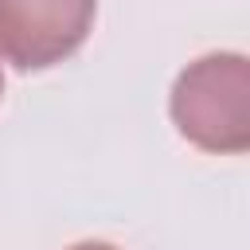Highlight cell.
Masks as SVG:
<instances>
[{
    "label": "cell",
    "instance_id": "1",
    "mask_svg": "<svg viewBox=\"0 0 250 250\" xmlns=\"http://www.w3.org/2000/svg\"><path fill=\"white\" fill-rule=\"evenodd\" d=\"M176 133L211 152L238 156L250 148V62L242 51H211L188 62L168 94Z\"/></svg>",
    "mask_w": 250,
    "mask_h": 250
},
{
    "label": "cell",
    "instance_id": "2",
    "mask_svg": "<svg viewBox=\"0 0 250 250\" xmlns=\"http://www.w3.org/2000/svg\"><path fill=\"white\" fill-rule=\"evenodd\" d=\"M98 0H0V59L16 70L66 62L94 31Z\"/></svg>",
    "mask_w": 250,
    "mask_h": 250
},
{
    "label": "cell",
    "instance_id": "3",
    "mask_svg": "<svg viewBox=\"0 0 250 250\" xmlns=\"http://www.w3.org/2000/svg\"><path fill=\"white\" fill-rule=\"evenodd\" d=\"M66 250H121V246L102 242V238H86V242H74V246H66Z\"/></svg>",
    "mask_w": 250,
    "mask_h": 250
},
{
    "label": "cell",
    "instance_id": "4",
    "mask_svg": "<svg viewBox=\"0 0 250 250\" xmlns=\"http://www.w3.org/2000/svg\"><path fill=\"white\" fill-rule=\"evenodd\" d=\"M0 98H4V70H0Z\"/></svg>",
    "mask_w": 250,
    "mask_h": 250
}]
</instances>
